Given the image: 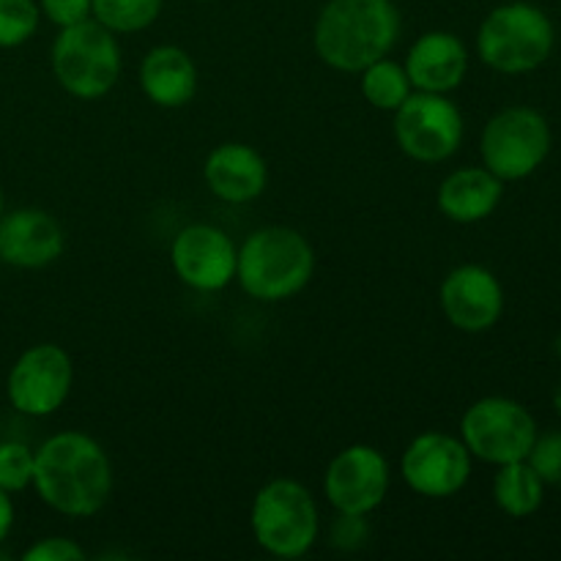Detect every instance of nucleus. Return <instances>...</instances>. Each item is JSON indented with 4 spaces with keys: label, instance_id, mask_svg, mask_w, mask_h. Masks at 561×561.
<instances>
[{
    "label": "nucleus",
    "instance_id": "obj_25",
    "mask_svg": "<svg viewBox=\"0 0 561 561\" xmlns=\"http://www.w3.org/2000/svg\"><path fill=\"white\" fill-rule=\"evenodd\" d=\"M526 460L535 466V471L542 477L546 485H561V431L548 433L542 438L537 436Z\"/></svg>",
    "mask_w": 561,
    "mask_h": 561
},
{
    "label": "nucleus",
    "instance_id": "obj_9",
    "mask_svg": "<svg viewBox=\"0 0 561 561\" xmlns=\"http://www.w3.org/2000/svg\"><path fill=\"white\" fill-rule=\"evenodd\" d=\"M394 140L414 162H447L463 142V115L447 93L411 91L394 110Z\"/></svg>",
    "mask_w": 561,
    "mask_h": 561
},
{
    "label": "nucleus",
    "instance_id": "obj_6",
    "mask_svg": "<svg viewBox=\"0 0 561 561\" xmlns=\"http://www.w3.org/2000/svg\"><path fill=\"white\" fill-rule=\"evenodd\" d=\"M257 546L277 559H299L316 546L321 518L312 493L301 482L279 477L257 491L250 513Z\"/></svg>",
    "mask_w": 561,
    "mask_h": 561
},
{
    "label": "nucleus",
    "instance_id": "obj_4",
    "mask_svg": "<svg viewBox=\"0 0 561 561\" xmlns=\"http://www.w3.org/2000/svg\"><path fill=\"white\" fill-rule=\"evenodd\" d=\"M58 85L82 102L102 99L121 77V47L113 31L93 16L77 25L60 27L49 53Z\"/></svg>",
    "mask_w": 561,
    "mask_h": 561
},
{
    "label": "nucleus",
    "instance_id": "obj_1",
    "mask_svg": "<svg viewBox=\"0 0 561 561\" xmlns=\"http://www.w3.org/2000/svg\"><path fill=\"white\" fill-rule=\"evenodd\" d=\"M33 488L66 518H91L113 493V466L96 438L64 431L36 449Z\"/></svg>",
    "mask_w": 561,
    "mask_h": 561
},
{
    "label": "nucleus",
    "instance_id": "obj_22",
    "mask_svg": "<svg viewBox=\"0 0 561 561\" xmlns=\"http://www.w3.org/2000/svg\"><path fill=\"white\" fill-rule=\"evenodd\" d=\"M164 0H91V16L113 33L146 31L162 14Z\"/></svg>",
    "mask_w": 561,
    "mask_h": 561
},
{
    "label": "nucleus",
    "instance_id": "obj_3",
    "mask_svg": "<svg viewBox=\"0 0 561 561\" xmlns=\"http://www.w3.org/2000/svg\"><path fill=\"white\" fill-rule=\"evenodd\" d=\"M316 272L310 241L294 228L268 225L239 247L236 279L257 301H285L301 294Z\"/></svg>",
    "mask_w": 561,
    "mask_h": 561
},
{
    "label": "nucleus",
    "instance_id": "obj_19",
    "mask_svg": "<svg viewBox=\"0 0 561 561\" xmlns=\"http://www.w3.org/2000/svg\"><path fill=\"white\" fill-rule=\"evenodd\" d=\"M504 181L488 168H463L449 173L438 186V208L447 219L460 225L482 222L499 208Z\"/></svg>",
    "mask_w": 561,
    "mask_h": 561
},
{
    "label": "nucleus",
    "instance_id": "obj_18",
    "mask_svg": "<svg viewBox=\"0 0 561 561\" xmlns=\"http://www.w3.org/2000/svg\"><path fill=\"white\" fill-rule=\"evenodd\" d=\"M140 88L159 107H184L197 91L195 60L173 44L148 49L140 64Z\"/></svg>",
    "mask_w": 561,
    "mask_h": 561
},
{
    "label": "nucleus",
    "instance_id": "obj_31",
    "mask_svg": "<svg viewBox=\"0 0 561 561\" xmlns=\"http://www.w3.org/2000/svg\"><path fill=\"white\" fill-rule=\"evenodd\" d=\"M201 3H206V0H201Z\"/></svg>",
    "mask_w": 561,
    "mask_h": 561
},
{
    "label": "nucleus",
    "instance_id": "obj_24",
    "mask_svg": "<svg viewBox=\"0 0 561 561\" xmlns=\"http://www.w3.org/2000/svg\"><path fill=\"white\" fill-rule=\"evenodd\" d=\"M33 463H36V453L31 447L20 442L0 444V488L20 493L33 485Z\"/></svg>",
    "mask_w": 561,
    "mask_h": 561
},
{
    "label": "nucleus",
    "instance_id": "obj_30",
    "mask_svg": "<svg viewBox=\"0 0 561 561\" xmlns=\"http://www.w3.org/2000/svg\"><path fill=\"white\" fill-rule=\"evenodd\" d=\"M0 217H3V190H0Z\"/></svg>",
    "mask_w": 561,
    "mask_h": 561
},
{
    "label": "nucleus",
    "instance_id": "obj_7",
    "mask_svg": "<svg viewBox=\"0 0 561 561\" xmlns=\"http://www.w3.org/2000/svg\"><path fill=\"white\" fill-rule=\"evenodd\" d=\"M460 436L471 458L504 466L529 458L537 442V422L518 400L482 398L460 420Z\"/></svg>",
    "mask_w": 561,
    "mask_h": 561
},
{
    "label": "nucleus",
    "instance_id": "obj_23",
    "mask_svg": "<svg viewBox=\"0 0 561 561\" xmlns=\"http://www.w3.org/2000/svg\"><path fill=\"white\" fill-rule=\"evenodd\" d=\"M36 0H0V49L22 47L38 31Z\"/></svg>",
    "mask_w": 561,
    "mask_h": 561
},
{
    "label": "nucleus",
    "instance_id": "obj_8",
    "mask_svg": "<svg viewBox=\"0 0 561 561\" xmlns=\"http://www.w3.org/2000/svg\"><path fill=\"white\" fill-rule=\"evenodd\" d=\"M482 162L496 179L520 181L551 153V126L531 107H507L482 129Z\"/></svg>",
    "mask_w": 561,
    "mask_h": 561
},
{
    "label": "nucleus",
    "instance_id": "obj_20",
    "mask_svg": "<svg viewBox=\"0 0 561 561\" xmlns=\"http://www.w3.org/2000/svg\"><path fill=\"white\" fill-rule=\"evenodd\" d=\"M546 496V482L537 474L529 460H515V463L499 466V474L493 480V499L499 510L510 518H529L540 510Z\"/></svg>",
    "mask_w": 561,
    "mask_h": 561
},
{
    "label": "nucleus",
    "instance_id": "obj_29",
    "mask_svg": "<svg viewBox=\"0 0 561 561\" xmlns=\"http://www.w3.org/2000/svg\"><path fill=\"white\" fill-rule=\"evenodd\" d=\"M553 400H557V409H559V414H561V383L557 387V394H553Z\"/></svg>",
    "mask_w": 561,
    "mask_h": 561
},
{
    "label": "nucleus",
    "instance_id": "obj_21",
    "mask_svg": "<svg viewBox=\"0 0 561 561\" xmlns=\"http://www.w3.org/2000/svg\"><path fill=\"white\" fill-rule=\"evenodd\" d=\"M359 75L362 96L376 110H383V113H394L411 96V91H414L409 75H405V66L394 64L389 58L376 60L367 69H362Z\"/></svg>",
    "mask_w": 561,
    "mask_h": 561
},
{
    "label": "nucleus",
    "instance_id": "obj_17",
    "mask_svg": "<svg viewBox=\"0 0 561 561\" xmlns=\"http://www.w3.org/2000/svg\"><path fill=\"white\" fill-rule=\"evenodd\" d=\"M203 179L214 197L225 203H250L263 195L268 184L266 159L244 142H222L214 148L203 164Z\"/></svg>",
    "mask_w": 561,
    "mask_h": 561
},
{
    "label": "nucleus",
    "instance_id": "obj_15",
    "mask_svg": "<svg viewBox=\"0 0 561 561\" xmlns=\"http://www.w3.org/2000/svg\"><path fill=\"white\" fill-rule=\"evenodd\" d=\"M64 252V230L42 208H16L0 217V261L16 268H44Z\"/></svg>",
    "mask_w": 561,
    "mask_h": 561
},
{
    "label": "nucleus",
    "instance_id": "obj_16",
    "mask_svg": "<svg viewBox=\"0 0 561 561\" xmlns=\"http://www.w3.org/2000/svg\"><path fill=\"white\" fill-rule=\"evenodd\" d=\"M403 66L414 91L449 93L469 71V53L455 33L431 31L411 44Z\"/></svg>",
    "mask_w": 561,
    "mask_h": 561
},
{
    "label": "nucleus",
    "instance_id": "obj_5",
    "mask_svg": "<svg viewBox=\"0 0 561 561\" xmlns=\"http://www.w3.org/2000/svg\"><path fill=\"white\" fill-rule=\"evenodd\" d=\"M553 22L535 3H504L482 20L477 53L502 75H526L551 58Z\"/></svg>",
    "mask_w": 561,
    "mask_h": 561
},
{
    "label": "nucleus",
    "instance_id": "obj_28",
    "mask_svg": "<svg viewBox=\"0 0 561 561\" xmlns=\"http://www.w3.org/2000/svg\"><path fill=\"white\" fill-rule=\"evenodd\" d=\"M11 526H14V502L11 493L0 488V542L11 535Z\"/></svg>",
    "mask_w": 561,
    "mask_h": 561
},
{
    "label": "nucleus",
    "instance_id": "obj_26",
    "mask_svg": "<svg viewBox=\"0 0 561 561\" xmlns=\"http://www.w3.org/2000/svg\"><path fill=\"white\" fill-rule=\"evenodd\" d=\"M25 561H82L85 559V551L77 546L69 537H44V540L33 542L25 553H22Z\"/></svg>",
    "mask_w": 561,
    "mask_h": 561
},
{
    "label": "nucleus",
    "instance_id": "obj_13",
    "mask_svg": "<svg viewBox=\"0 0 561 561\" xmlns=\"http://www.w3.org/2000/svg\"><path fill=\"white\" fill-rule=\"evenodd\" d=\"M170 263L184 285L217 294L236 279L239 250L233 239L214 225H186L170 244Z\"/></svg>",
    "mask_w": 561,
    "mask_h": 561
},
{
    "label": "nucleus",
    "instance_id": "obj_27",
    "mask_svg": "<svg viewBox=\"0 0 561 561\" xmlns=\"http://www.w3.org/2000/svg\"><path fill=\"white\" fill-rule=\"evenodd\" d=\"M38 9L53 25L69 27L91 16V0H38Z\"/></svg>",
    "mask_w": 561,
    "mask_h": 561
},
{
    "label": "nucleus",
    "instance_id": "obj_11",
    "mask_svg": "<svg viewBox=\"0 0 561 561\" xmlns=\"http://www.w3.org/2000/svg\"><path fill=\"white\" fill-rule=\"evenodd\" d=\"M389 485H392V474H389L387 458L367 444H354L334 455L323 477L329 504L340 515H351V518H365L373 510L381 507Z\"/></svg>",
    "mask_w": 561,
    "mask_h": 561
},
{
    "label": "nucleus",
    "instance_id": "obj_10",
    "mask_svg": "<svg viewBox=\"0 0 561 561\" xmlns=\"http://www.w3.org/2000/svg\"><path fill=\"white\" fill-rule=\"evenodd\" d=\"M75 381L69 354L55 343L27 348L5 378L9 403L25 416H49L66 403Z\"/></svg>",
    "mask_w": 561,
    "mask_h": 561
},
{
    "label": "nucleus",
    "instance_id": "obj_14",
    "mask_svg": "<svg viewBox=\"0 0 561 561\" xmlns=\"http://www.w3.org/2000/svg\"><path fill=\"white\" fill-rule=\"evenodd\" d=\"M442 310L460 332H485L504 312V290L496 274L477 263L453 268L442 283Z\"/></svg>",
    "mask_w": 561,
    "mask_h": 561
},
{
    "label": "nucleus",
    "instance_id": "obj_2",
    "mask_svg": "<svg viewBox=\"0 0 561 561\" xmlns=\"http://www.w3.org/2000/svg\"><path fill=\"white\" fill-rule=\"evenodd\" d=\"M400 36V11L392 0H329L316 20L318 58L345 75H359L387 58Z\"/></svg>",
    "mask_w": 561,
    "mask_h": 561
},
{
    "label": "nucleus",
    "instance_id": "obj_12",
    "mask_svg": "<svg viewBox=\"0 0 561 561\" xmlns=\"http://www.w3.org/2000/svg\"><path fill=\"white\" fill-rule=\"evenodd\" d=\"M405 485L427 499H449L466 488L471 477V453L449 433H422L405 447L400 460Z\"/></svg>",
    "mask_w": 561,
    "mask_h": 561
}]
</instances>
